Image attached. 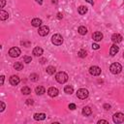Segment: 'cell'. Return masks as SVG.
Returning <instances> with one entry per match:
<instances>
[{
  "instance_id": "6da1fadb",
  "label": "cell",
  "mask_w": 124,
  "mask_h": 124,
  "mask_svg": "<svg viewBox=\"0 0 124 124\" xmlns=\"http://www.w3.org/2000/svg\"><path fill=\"white\" fill-rule=\"evenodd\" d=\"M55 79L59 82V83H65L68 80V75L65 72H59L56 74L55 76Z\"/></svg>"
},
{
  "instance_id": "7a4b0ae2",
  "label": "cell",
  "mask_w": 124,
  "mask_h": 124,
  "mask_svg": "<svg viewBox=\"0 0 124 124\" xmlns=\"http://www.w3.org/2000/svg\"><path fill=\"white\" fill-rule=\"evenodd\" d=\"M109 70H110V72H111L113 75H116V74H119V73L121 72V70H122V66H121L119 63L115 62V63H112V64L110 65Z\"/></svg>"
},
{
  "instance_id": "3957f363",
  "label": "cell",
  "mask_w": 124,
  "mask_h": 124,
  "mask_svg": "<svg viewBox=\"0 0 124 124\" xmlns=\"http://www.w3.org/2000/svg\"><path fill=\"white\" fill-rule=\"evenodd\" d=\"M51 42L53 45L55 46H60L62 45L63 43V37L60 35V34H54L52 37H51Z\"/></svg>"
},
{
  "instance_id": "277c9868",
  "label": "cell",
  "mask_w": 124,
  "mask_h": 124,
  "mask_svg": "<svg viewBox=\"0 0 124 124\" xmlns=\"http://www.w3.org/2000/svg\"><path fill=\"white\" fill-rule=\"evenodd\" d=\"M88 95H89L88 90L85 89V88H80V89H78V92H77V96H78V98H79V99H81V100L86 99V98L88 97Z\"/></svg>"
},
{
  "instance_id": "5b68a950",
  "label": "cell",
  "mask_w": 124,
  "mask_h": 124,
  "mask_svg": "<svg viewBox=\"0 0 124 124\" xmlns=\"http://www.w3.org/2000/svg\"><path fill=\"white\" fill-rule=\"evenodd\" d=\"M114 123H122L124 121V114L122 112H116L112 116Z\"/></svg>"
},
{
  "instance_id": "8992f818",
  "label": "cell",
  "mask_w": 124,
  "mask_h": 124,
  "mask_svg": "<svg viewBox=\"0 0 124 124\" xmlns=\"http://www.w3.org/2000/svg\"><path fill=\"white\" fill-rule=\"evenodd\" d=\"M19 54H20V49L18 48V47H12V48H10V50H9V55L11 56V57H18L19 56Z\"/></svg>"
},
{
  "instance_id": "52a82bcc",
  "label": "cell",
  "mask_w": 124,
  "mask_h": 124,
  "mask_svg": "<svg viewBox=\"0 0 124 124\" xmlns=\"http://www.w3.org/2000/svg\"><path fill=\"white\" fill-rule=\"evenodd\" d=\"M48 32H49V28H48V26H46V25L41 26V27L39 28V30H38V33H39L40 36H46V35L48 34Z\"/></svg>"
},
{
  "instance_id": "ba28073f",
  "label": "cell",
  "mask_w": 124,
  "mask_h": 124,
  "mask_svg": "<svg viewBox=\"0 0 124 124\" xmlns=\"http://www.w3.org/2000/svg\"><path fill=\"white\" fill-rule=\"evenodd\" d=\"M89 73L92 76H99L101 74V69L98 66H91L89 68Z\"/></svg>"
},
{
  "instance_id": "9c48e42d",
  "label": "cell",
  "mask_w": 124,
  "mask_h": 124,
  "mask_svg": "<svg viewBox=\"0 0 124 124\" xmlns=\"http://www.w3.org/2000/svg\"><path fill=\"white\" fill-rule=\"evenodd\" d=\"M58 93H59V91H58V89L55 88V87H50V88H48V90H47V94H48L50 97H56V96L58 95Z\"/></svg>"
},
{
  "instance_id": "30bf717a",
  "label": "cell",
  "mask_w": 124,
  "mask_h": 124,
  "mask_svg": "<svg viewBox=\"0 0 124 124\" xmlns=\"http://www.w3.org/2000/svg\"><path fill=\"white\" fill-rule=\"evenodd\" d=\"M111 41H112L114 44H118V43H120V42L122 41V36H121L120 34L115 33V34H113V35L111 36Z\"/></svg>"
},
{
  "instance_id": "8fae6325",
  "label": "cell",
  "mask_w": 124,
  "mask_h": 124,
  "mask_svg": "<svg viewBox=\"0 0 124 124\" xmlns=\"http://www.w3.org/2000/svg\"><path fill=\"white\" fill-rule=\"evenodd\" d=\"M19 81H20V78H18V76H12L11 78H10V83L12 84V85H17L18 83H19Z\"/></svg>"
},
{
  "instance_id": "7c38bea8",
  "label": "cell",
  "mask_w": 124,
  "mask_h": 124,
  "mask_svg": "<svg viewBox=\"0 0 124 124\" xmlns=\"http://www.w3.org/2000/svg\"><path fill=\"white\" fill-rule=\"evenodd\" d=\"M92 38H93V40L94 41H96V42H99V41H101L102 39H103V34L101 33V32H94L93 33V35H92Z\"/></svg>"
},
{
  "instance_id": "4fadbf2b",
  "label": "cell",
  "mask_w": 124,
  "mask_h": 124,
  "mask_svg": "<svg viewBox=\"0 0 124 124\" xmlns=\"http://www.w3.org/2000/svg\"><path fill=\"white\" fill-rule=\"evenodd\" d=\"M119 51V47L114 44V45H112L111 46H110V49H109V54L111 55V56H114L117 52Z\"/></svg>"
},
{
  "instance_id": "5bb4252c",
  "label": "cell",
  "mask_w": 124,
  "mask_h": 124,
  "mask_svg": "<svg viewBox=\"0 0 124 124\" xmlns=\"http://www.w3.org/2000/svg\"><path fill=\"white\" fill-rule=\"evenodd\" d=\"M33 54H34L35 56H41V55L43 54V48L40 47V46L34 47V49H33Z\"/></svg>"
},
{
  "instance_id": "9a60e30c",
  "label": "cell",
  "mask_w": 124,
  "mask_h": 124,
  "mask_svg": "<svg viewBox=\"0 0 124 124\" xmlns=\"http://www.w3.org/2000/svg\"><path fill=\"white\" fill-rule=\"evenodd\" d=\"M91 113H92V109L90 107H84L82 108V114L84 116H89Z\"/></svg>"
},
{
  "instance_id": "2e32d148",
  "label": "cell",
  "mask_w": 124,
  "mask_h": 124,
  "mask_svg": "<svg viewBox=\"0 0 124 124\" xmlns=\"http://www.w3.org/2000/svg\"><path fill=\"white\" fill-rule=\"evenodd\" d=\"M35 92H36L37 95H43V94L46 92V89H45V87H43V86H37V87L35 88Z\"/></svg>"
},
{
  "instance_id": "e0dca14e",
  "label": "cell",
  "mask_w": 124,
  "mask_h": 124,
  "mask_svg": "<svg viewBox=\"0 0 124 124\" xmlns=\"http://www.w3.org/2000/svg\"><path fill=\"white\" fill-rule=\"evenodd\" d=\"M31 24L34 26V27H39L41 24H42V20L40 18H33L32 21H31Z\"/></svg>"
},
{
  "instance_id": "ac0fdd59",
  "label": "cell",
  "mask_w": 124,
  "mask_h": 124,
  "mask_svg": "<svg viewBox=\"0 0 124 124\" xmlns=\"http://www.w3.org/2000/svg\"><path fill=\"white\" fill-rule=\"evenodd\" d=\"M46 118V114L41 112V113H35L34 114V119L35 120H44Z\"/></svg>"
},
{
  "instance_id": "d6986e66",
  "label": "cell",
  "mask_w": 124,
  "mask_h": 124,
  "mask_svg": "<svg viewBox=\"0 0 124 124\" xmlns=\"http://www.w3.org/2000/svg\"><path fill=\"white\" fill-rule=\"evenodd\" d=\"M8 17H9V14L6 11L1 10V12H0V19L1 20H6Z\"/></svg>"
},
{
  "instance_id": "ffe728a7",
  "label": "cell",
  "mask_w": 124,
  "mask_h": 124,
  "mask_svg": "<svg viewBox=\"0 0 124 124\" xmlns=\"http://www.w3.org/2000/svg\"><path fill=\"white\" fill-rule=\"evenodd\" d=\"M78 12L79 15H85L87 13V8L85 6H79L78 9Z\"/></svg>"
},
{
  "instance_id": "44dd1931",
  "label": "cell",
  "mask_w": 124,
  "mask_h": 124,
  "mask_svg": "<svg viewBox=\"0 0 124 124\" xmlns=\"http://www.w3.org/2000/svg\"><path fill=\"white\" fill-rule=\"evenodd\" d=\"M64 91H65V93H67V94H72V93L74 92V87H73L72 85H66V86L64 87Z\"/></svg>"
},
{
  "instance_id": "7402d4cb",
  "label": "cell",
  "mask_w": 124,
  "mask_h": 124,
  "mask_svg": "<svg viewBox=\"0 0 124 124\" xmlns=\"http://www.w3.org/2000/svg\"><path fill=\"white\" fill-rule=\"evenodd\" d=\"M46 71V73H47L48 75H53V74L55 73L56 69H55V67H53V66H48Z\"/></svg>"
},
{
  "instance_id": "603a6c76",
  "label": "cell",
  "mask_w": 124,
  "mask_h": 124,
  "mask_svg": "<svg viewBox=\"0 0 124 124\" xmlns=\"http://www.w3.org/2000/svg\"><path fill=\"white\" fill-rule=\"evenodd\" d=\"M14 68H15L16 70H17V71H20V70H22V68H23V64H22L21 62H16V63L14 64Z\"/></svg>"
},
{
  "instance_id": "cb8c5ba5",
  "label": "cell",
  "mask_w": 124,
  "mask_h": 124,
  "mask_svg": "<svg viewBox=\"0 0 124 124\" xmlns=\"http://www.w3.org/2000/svg\"><path fill=\"white\" fill-rule=\"evenodd\" d=\"M21 92H22V94H24V95H28V94L31 93V89H30L28 86H23V87L21 88Z\"/></svg>"
},
{
  "instance_id": "d4e9b609",
  "label": "cell",
  "mask_w": 124,
  "mask_h": 124,
  "mask_svg": "<svg viewBox=\"0 0 124 124\" xmlns=\"http://www.w3.org/2000/svg\"><path fill=\"white\" fill-rule=\"evenodd\" d=\"M78 33H79L80 35H85V34L87 33V29H86V27H84V26H79L78 29Z\"/></svg>"
},
{
  "instance_id": "484cf974",
  "label": "cell",
  "mask_w": 124,
  "mask_h": 124,
  "mask_svg": "<svg viewBox=\"0 0 124 124\" xmlns=\"http://www.w3.org/2000/svg\"><path fill=\"white\" fill-rule=\"evenodd\" d=\"M78 55L80 57V58H84L86 56V51L84 49H80L78 52Z\"/></svg>"
},
{
  "instance_id": "4316f807",
  "label": "cell",
  "mask_w": 124,
  "mask_h": 124,
  "mask_svg": "<svg viewBox=\"0 0 124 124\" xmlns=\"http://www.w3.org/2000/svg\"><path fill=\"white\" fill-rule=\"evenodd\" d=\"M30 79H31L32 81H37V80L39 79V76H38L37 74H31V75H30Z\"/></svg>"
},
{
  "instance_id": "83f0119b",
  "label": "cell",
  "mask_w": 124,
  "mask_h": 124,
  "mask_svg": "<svg viewBox=\"0 0 124 124\" xmlns=\"http://www.w3.org/2000/svg\"><path fill=\"white\" fill-rule=\"evenodd\" d=\"M23 59H24V62H25V63H27V64H28V63H30V62L32 61V58H31L30 56H24V57H23Z\"/></svg>"
},
{
  "instance_id": "f1b7e54d",
  "label": "cell",
  "mask_w": 124,
  "mask_h": 124,
  "mask_svg": "<svg viewBox=\"0 0 124 124\" xmlns=\"http://www.w3.org/2000/svg\"><path fill=\"white\" fill-rule=\"evenodd\" d=\"M26 104H27V105H33V104H34L33 99H28V100H26Z\"/></svg>"
},
{
  "instance_id": "f546056e",
  "label": "cell",
  "mask_w": 124,
  "mask_h": 124,
  "mask_svg": "<svg viewBox=\"0 0 124 124\" xmlns=\"http://www.w3.org/2000/svg\"><path fill=\"white\" fill-rule=\"evenodd\" d=\"M0 105H1V109H0V111H3L4 109H5V104H4V102H0Z\"/></svg>"
},
{
  "instance_id": "4dcf8cb0",
  "label": "cell",
  "mask_w": 124,
  "mask_h": 124,
  "mask_svg": "<svg viewBox=\"0 0 124 124\" xmlns=\"http://www.w3.org/2000/svg\"><path fill=\"white\" fill-rule=\"evenodd\" d=\"M92 47H93L94 49H99L100 46H99L98 44H92Z\"/></svg>"
},
{
  "instance_id": "1f68e13d",
  "label": "cell",
  "mask_w": 124,
  "mask_h": 124,
  "mask_svg": "<svg viewBox=\"0 0 124 124\" xmlns=\"http://www.w3.org/2000/svg\"><path fill=\"white\" fill-rule=\"evenodd\" d=\"M69 108L72 109V110L75 109V108H76V105H75V104H70V105H69Z\"/></svg>"
},
{
  "instance_id": "d6a6232c",
  "label": "cell",
  "mask_w": 124,
  "mask_h": 124,
  "mask_svg": "<svg viewBox=\"0 0 124 124\" xmlns=\"http://www.w3.org/2000/svg\"><path fill=\"white\" fill-rule=\"evenodd\" d=\"M104 108L107 109V110L109 109V108H110V105H108V104H105V105H104Z\"/></svg>"
},
{
  "instance_id": "836d02e7",
  "label": "cell",
  "mask_w": 124,
  "mask_h": 124,
  "mask_svg": "<svg viewBox=\"0 0 124 124\" xmlns=\"http://www.w3.org/2000/svg\"><path fill=\"white\" fill-rule=\"evenodd\" d=\"M0 2H1L0 7H1V8H4V6H5V4H6V0H0Z\"/></svg>"
},
{
  "instance_id": "e575fe53",
  "label": "cell",
  "mask_w": 124,
  "mask_h": 124,
  "mask_svg": "<svg viewBox=\"0 0 124 124\" xmlns=\"http://www.w3.org/2000/svg\"><path fill=\"white\" fill-rule=\"evenodd\" d=\"M101 123H106V124H108V122L107 120H99V121H98V124H101Z\"/></svg>"
},
{
  "instance_id": "d590c367",
  "label": "cell",
  "mask_w": 124,
  "mask_h": 124,
  "mask_svg": "<svg viewBox=\"0 0 124 124\" xmlns=\"http://www.w3.org/2000/svg\"><path fill=\"white\" fill-rule=\"evenodd\" d=\"M21 45H25L26 46H28L30 45V43L29 42H21Z\"/></svg>"
},
{
  "instance_id": "8d00e7d4",
  "label": "cell",
  "mask_w": 124,
  "mask_h": 124,
  "mask_svg": "<svg viewBox=\"0 0 124 124\" xmlns=\"http://www.w3.org/2000/svg\"><path fill=\"white\" fill-rule=\"evenodd\" d=\"M4 78H5V77L1 76V85H3V83H4Z\"/></svg>"
},
{
  "instance_id": "74e56055",
  "label": "cell",
  "mask_w": 124,
  "mask_h": 124,
  "mask_svg": "<svg viewBox=\"0 0 124 124\" xmlns=\"http://www.w3.org/2000/svg\"><path fill=\"white\" fill-rule=\"evenodd\" d=\"M86 2H88V3H90L91 5H94V1L93 0H85Z\"/></svg>"
},
{
  "instance_id": "f35d334b",
  "label": "cell",
  "mask_w": 124,
  "mask_h": 124,
  "mask_svg": "<svg viewBox=\"0 0 124 124\" xmlns=\"http://www.w3.org/2000/svg\"><path fill=\"white\" fill-rule=\"evenodd\" d=\"M57 16H58V18H62V17H63V16H62V14H61V13H58V15H57Z\"/></svg>"
},
{
  "instance_id": "ab89813d",
  "label": "cell",
  "mask_w": 124,
  "mask_h": 124,
  "mask_svg": "<svg viewBox=\"0 0 124 124\" xmlns=\"http://www.w3.org/2000/svg\"><path fill=\"white\" fill-rule=\"evenodd\" d=\"M36 2H37V3H39L40 5H41V4H43V0H36Z\"/></svg>"
},
{
  "instance_id": "60d3db41",
  "label": "cell",
  "mask_w": 124,
  "mask_h": 124,
  "mask_svg": "<svg viewBox=\"0 0 124 124\" xmlns=\"http://www.w3.org/2000/svg\"><path fill=\"white\" fill-rule=\"evenodd\" d=\"M45 61H46V59H42V60H41V63H42V64L45 63Z\"/></svg>"
},
{
  "instance_id": "b9f144b4",
  "label": "cell",
  "mask_w": 124,
  "mask_h": 124,
  "mask_svg": "<svg viewBox=\"0 0 124 124\" xmlns=\"http://www.w3.org/2000/svg\"><path fill=\"white\" fill-rule=\"evenodd\" d=\"M52 3H55L56 4L57 3V0H52Z\"/></svg>"
},
{
  "instance_id": "7bdbcfd3",
  "label": "cell",
  "mask_w": 124,
  "mask_h": 124,
  "mask_svg": "<svg viewBox=\"0 0 124 124\" xmlns=\"http://www.w3.org/2000/svg\"><path fill=\"white\" fill-rule=\"evenodd\" d=\"M123 57H124V53H123Z\"/></svg>"
}]
</instances>
